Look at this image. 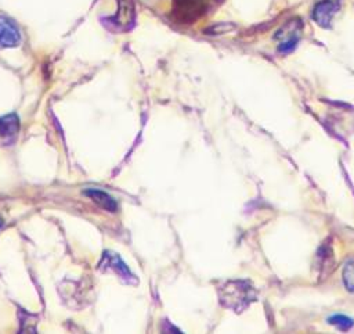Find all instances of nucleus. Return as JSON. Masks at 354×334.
Segmentation results:
<instances>
[{"label":"nucleus","instance_id":"obj_1","mask_svg":"<svg viewBox=\"0 0 354 334\" xmlns=\"http://www.w3.org/2000/svg\"><path fill=\"white\" fill-rule=\"evenodd\" d=\"M303 30V24L299 19H292L286 22L275 35L278 40V50L282 53H288L295 49L297 40L300 39Z\"/></svg>","mask_w":354,"mask_h":334},{"label":"nucleus","instance_id":"obj_3","mask_svg":"<svg viewBox=\"0 0 354 334\" xmlns=\"http://www.w3.org/2000/svg\"><path fill=\"white\" fill-rule=\"evenodd\" d=\"M340 7V0H321L315 4L313 19L322 28H329L330 21Z\"/></svg>","mask_w":354,"mask_h":334},{"label":"nucleus","instance_id":"obj_8","mask_svg":"<svg viewBox=\"0 0 354 334\" xmlns=\"http://www.w3.org/2000/svg\"><path fill=\"white\" fill-rule=\"evenodd\" d=\"M101 266L102 265H106L108 267H111L112 270L118 272L122 277L124 279H131L133 274L130 273L129 267L124 265V262L116 255V254H112V252H104V256H102V261L100 263Z\"/></svg>","mask_w":354,"mask_h":334},{"label":"nucleus","instance_id":"obj_5","mask_svg":"<svg viewBox=\"0 0 354 334\" xmlns=\"http://www.w3.org/2000/svg\"><path fill=\"white\" fill-rule=\"evenodd\" d=\"M19 130V119L15 114H8L0 118V143H14Z\"/></svg>","mask_w":354,"mask_h":334},{"label":"nucleus","instance_id":"obj_6","mask_svg":"<svg viewBox=\"0 0 354 334\" xmlns=\"http://www.w3.org/2000/svg\"><path fill=\"white\" fill-rule=\"evenodd\" d=\"M21 40L18 28L8 19L0 18V47H15Z\"/></svg>","mask_w":354,"mask_h":334},{"label":"nucleus","instance_id":"obj_11","mask_svg":"<svg viewBox=\"0 0 354 334\" xmlns=\"http://www.w3.org/2000/svg\"><path fill=\"white\" fill-rule=\"evenodd\" d=\"M1 226H3V219L0 218V227H1Z\"/></svg>","mask_w":354,"mask_h":334},{"label":"nucleus","instance_id":"obj_10","mask_svg":"<svg viewBox=\"0 0 354 334\" xmlns=\"http://www.w3.org/2000/svg\"><path fill=\"white\" fill-rule=\"evenodd\" d=\"M343 281L347 290L354 291V263L348 262L343 267Z\"/></svg>","mask_w":354,"mask_h":334},{"label":"nucleus","instance_id":"obj_4","mask_svg":"<svg viewBox=\"0 0 354 334\" xmlns=\"http://www.w3.org/2000/svg\"><path fill=\"white\" fill-rule=\"evenodd\" d=\"M118 11L109 21L119 29H129L134 22V6L131 0H118Z\"/></svg>","mask_w":354,"mask_h":334},{"label":"nucleus","instance_id":"obj_2","mask_svg":"<svg viewBox=\"0 0 354 334\" xmlns=\"http://www.w3.org/2000/svg\"><path fill=\"white\" fill-rule=\"evenodd\" d=\"M209 0H174V11L181 19H195L205 12Z\"/></svg>","mask_w":354,"mask_h":334},{"label":"nucleus","instance_id":"obj_9","mask_svg":"<svg viewBox=\"0 0 354 334\" xmlns=\"http://www.w3.org/2000/svg\"><path fill=\"white\" fill-rule=\"evenodd\" d=\"M328 322H329L330 324H333L335 327H337L339 330H343V331L351 328V326H353V319L348 317V316H346V315H340V313L330 316V317L328 319Z\"/></svg>","mask_w":354,"mask_h":334},{"label":"nucleus","instance_id":"obj_7","mask_svg":"<svg viewBox=\"0 0 354 334\" xmlns=\"http://www.w3.org/2000/svg\"><path fill=\"white\" fill-rule=\"evenodd\" d=\"M84 194L88 195L94 202H97L100 206H102L104 209H106L109 212H115L118 208L116 201L108 193H105L102 190L88 188V190H84Z\"/></svg>","mask_w":354,"mask_h":334}]
</instances>
